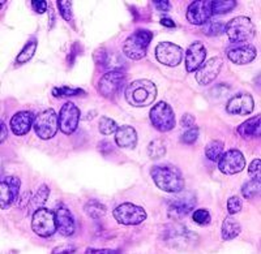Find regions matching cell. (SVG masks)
Masks as SVG:
<instances>
[{
	"instance_id": "obj_9",
	"label": "cell",
	"mask_w": 261,
	"mask_h": 254,
	"mask_svg": "<svg viewBox=\"0 0 261 254\" xmlns=\"http://www.w3.org/2000/svg\"><path fill=\"white\" fill-rule=\"evenodd\" d=\"M125 82V74L123 71H111L105 73L98 81V93L103 98L113 99Z\"/></svg>"
},
{
	"instance_id": "obj_25",
	"label": "cell",
	"mask_w": 261,
	"mask_h": 254,
	"mask_svg": "<svg viewBox=\"0 0 261 254\" xmlns=\"http://www.w3.org/2000/svg\"><path fill=\"white\" fill-rule=\"evenodd\" d=\"M242 227L241 223L238 222L237 219L231 218V216H226L225 220L222 223V228H221V236L225 241H230L234 240L241 235Z\"/></svg>"
},
{
	"instance_id": "obj_34",
	"label": "cell",
	"mask_w": 261,
	"mask_h": 254,
	"mask_svg": "<svg viewBox=\"0 0 261 254\" xmlns=\"http://www.w3.org/2000/svg\"><path fill=\"white\" fill-rule=\"evenodd\" d=\"M260 189H261L260 180H252V179H251L248 183H246L243 186H242V195H243L246 200H252V198H255L256 195H258Z\"/></svg>"
},
{
	"instance_id": "obj_48",
	"label": "cell",
	"mask_w": 261,
	"mask_h": 254,
	"mask_svg": "<svg viewBox=\"0 0 261 254\" xmlns=\"http://www.w3.org/2000/svg\"><path fill=\"white\" fill-rule=\"evenodd\" d=\"M6 139H7V127H6V123L2 120V134H0V142L4 144Z\"/></svg>"
},
{
	"instance_id": "obj_43",
	"label": "cell",
	"mask_w": 261,
	"mask_h": 254,
	"mask_svg": "<svg viewBox=\"0 0 261 254\" xmlns=\"http://www.w3.org/2000/svg\"><path fill=\"white\" fill-rule=\"evenodd\" d=\"M151 3L154 4V7L160 12H169L170 9H171V3H170L169 0H154Z\"/></svg>"
},
{
	"instance_id": "obj_23",
	"label": "cell",
	"mask_w": 261,
	"mask_h": 254,
	"mask_svg": "<svg viewBox=\"0 0 261 254\" xmlns=\"http://www.w3.org/2000/svg\"><path fill=\"white\" fill-rule=\"evenodd\" d=\"M115 142L119 148L135 149L137 145V132L130 125H122L115 132Z\"/></svg>"
},
{
	"instance_id": "obj_22",
	"label": "cell",
	"mask_w": 261,
	"mask_h": 254,
	"mask_svg": "<svg viewBox=\"0 0 261 254\" xmlns=\"http://www.w3.org/2000/svg\"><path fill=\"white\" fill-rule=\"evenodd\" d=\"M55 218H57L58 232L62 236L68 237L76 232V223H74L73 215L67 207H58L55 211Z\"/></svg>"
},
{
	"instance_id": "obj_2",
	"label": "cell",
	"mask_w": 261,
	"mask_h": 254,
	"mask_svg": "<svg viewBox=\"0 0 261 254\" xmlns=\"http://www.w3.org/2000/svg\"><path fill=\"white\" fill-rule=\"evenodd\" d=\"M124 97L127 103L132 107H148L157 98V86L154 82L145 78L136 80L125 88Z\"/></svg>"
},
{
	"instance_id": "obj_16",
	"label": "cell",
	"mask_w": 261,
	"mask_h": 254,
	"mask_svg": "<svg viewBox=\"0 0 261 254\" xmlns=\"http://www.w3.org/2000/svg\"><path fill=\"white\" fill-rule=\"evenodd\" d=\"M187 20L192 25H205L213 16L211 0H197L192 2L187 8Z\"/></svg>"
},
{
	"instance_id": "obj_4",
	"label": "cell",
	"mask_w": 261,
	"mask_h": 254,
	"mask_svg": "<svg viewBox=\"0 0 261 254\" xmlns=\"http://www.w3.org/2000/svg\"><path fill=\"white\" fill-rule=\"evenodd\" d=\"M225 33L232 43H247L256 36V27L252 20L247 16H238L226 24Z\"/></svg>"
},
{
	"instance_id": "obj_35",
	"label": "cell",
	"mask_w": 261,
	"mask_h": 254,
	"mask_svg": "<svg viewBox=\"0 0 261 254\" xmlns=\"http://www.w3.org/2000/svg\"><path fill=\"white\" fill-rule=\"evenodd\" d=\"M118 124H116L115 121L113 119L107 118V116H102L99 119V123H98V130L101 132L103 136H110V134L115 133L116 130H118Z\"/></svg>"
},
{
	"instance_id": "obj_46",
	"label": "cell",
	"mask_w": 261,
	"mask_h": 254,
	"mask_svg": "<svg viewBox=\"0 0 261 254\" xmlns=\"http://www.w3.org/2000/svg\"><path fill=\"white\" fill-rule=\"evenodd\" d=\"M74 251V248L73 246H60V248H55L53 250V253H73Z\"/></svg>"
},
{
	"instance_id": "obj_33",
	"label": "cell",
	"mask_w": 261,
	"mask_h": 254,
	"mask_svg": "<svg viewBox=\"0 0 261 254\" xmlns=\"http://www.w3.org/2000/svg\"><path fill=\"white\" fill-rule=\"evenodd\" d=\"M171 232L172 234H170L169 241H172V246H176L178 244L190 241V239H188L191 236L190 231L186 232V228L184 227H174L171 228Z\"/></svg>"
},
{
	"instance_id": "obj_28",
	"label": "cell",
	"mask_w": 261,
	"mask_h": 254,
	"mask_svg": "<svg viewBox=\"0 0 261 254\" xmlns=\"http://www.w3.org/2000/svg\"><path fill=\"white\" fill-rule=\"evenodd\" d=\"M223 151H225V144L222 141L214 139V141L209 142L205 148V157L208 158L211 162H218Z\"/></svg>"
},
{
	"instance_id": "obj_6",
	"label": "cell",
	"mask_w": 261,
	"mask_h": 254,
	"mask_svg": "<svg viewBox=\"0 0 261 254\" xmlns=\"http://www.w3.org/2000/svg\"><path fill=\"white\" fill-rule=\"evenodd\" d=\"M33 128L37 136L43 141L54 138L59 129V115L53 108L45 109L36 116Z\"/></svg>"
},
{
	"instance_id": "obj_14",
	"label": "cell",
	"mask_w": 261,
	"mask_h": 254,
	"mask_svg": "<svg viewBox=\"0 0 261 254\" xmlns=\"http://www.w3.org/2000/svg\"><path fill=\"white\" fill-rule=\"evenodd\" d=\"M20 186L21 181L16 176H6L2 180V183H0V206H2V210L8 209L17 202Z\"/></svg>"
},
{
	"instance_id": "obj_37",
	"label": "cell",
	"mask_w": 261,
	"mask_h": 254,
	"mask_svg": "<svg viewBox=\"0 0 261 254\" xmlns=\"http://www.w3.org/2000/svg\"><path fill=\"white\" fill-rule=\"evenodd\" d=\"M192 219L196 224L201 225V227L211 224L212 222L211 213H209L206 209H199V210H196V211H193Z\"/></svg>"
},
{
	"instance_id": "obj_36",
	"label": "cell",
	"mask_w": 261,
	"mask_h": 254,
	"mask_svg": "<svg viewBox=\"0 0 261 254\" xmlns=\"http://www.w3.org/2000/svg\"><path fill=\"white\" fill-rule=\"evenodd\" d=\"M225 22H221V21H218V22H212V21H208L204 25V33L208 37H217L225 33Z\"/></svg>"
},
{
	"instance_id": "obj_39",
	"label": "cell",
	"mask_w": 261,
	"mask_h": 254,
	"mask_svg": "<svg viewBox=\"0 0 261 254\" xmlns=\"http://www.w3.org/2000/svg\"><path fill=\"white\" fill-rule=\"evenodd\" d=\"M199 134H200L199 128L191 127V128H188V129L186 130L183 134H181L180 141L183 142V144H187V145H192V144H195V142L197 141V138H199Z\"/></svg>"
},
{
	"instance_id": "obj_30",
	"label": "cell",
	"mask_w": 261,
	"mask_h": 254,
	"mask_svg": "<svg viewBox=\"0 0 261 254\" xmlns=\"http://www.w3.org/2000/svg\"><path fill=\"white\" fill-rule=\"evenodd\" d=\"M237 7V0H216L212 2V13L213 16L225 15Z\"/></svg>"
},
{
	"instance_id": "obj_31",
	"label": "cell",
	"mask_w": 261,
	"mask_h": 254,
	"mask_svg": "<svg viewBox=\"0 0 261 254\" xmlns=\"http://www.w3.org/2000/svg\"><path fill=\"white\" fill-rule=\"evenodd\" d=\"M148 155L151 159H160L166 155V145L162 139H153L148 145Z\"/></svg>"
},
{
	"instance_id": "obj_26",
	"label": "cell",
	"mask_w": 261,
	"mask_h": 254,
	"mask_svg": "<svg viewBox=\"0 0 261 254\" xmlns=\"http://www.w3.org/2000/svg\"><path fill=\"white\" fill-rule=\"evenodd\" d=\"M48 195H50V188H48L46 184L39 186V189L37 190L36 194L33 195V198L29 200V206H28L29 211H33V213H34V211H37L38 209L43 207L45 202L48 200Z\"/></svg>"
},
{
	"instance_id": "obj_20",
	"label": "cell",
	"mask_w": 261,
	"mask_h": 254,
	"mask_svg": "<svg viewBox=\"0 0 261 254\" xmlns=\"http://www.w3.org/2000/svg\"><path fill=\"white\" fill-rule=\"evenodd\" d=\"M36 116L30 111H20L11 118V130L16 136H25L34 125Z\"/></svg>"
},
{
	"instance_id": "obj_44",
	"label": "cell",
	"mask_w": 261,
	"mask_h": 254,
	"mask_svg": "<svg viewBox=\"0 0 261 254\" xmlns=\"http://www.w3.org/2000/svg\"><path fill=\"white\" fill-rule=\"evenodd\" d=\"M195 116L191 115V114H184L183 116H181V120H180V124L183 128H191L195 125Z\"/></svg>"
},
{
	"instance_id": "obj_11",
	"label": "cell",
	"mask_w": 261,
	"mask_h": 254,
	"mask_svg": "<svg viewBox=\"0 0 261 254\" xmlns=\"http://www.w3.org/2000/svg\"><path fill=\"white\" fill-rule=\"evenodd\" d=\"M155 58L162 65L174 68L183 60V48L172 42H161L155 47Z\"/></svg>"
},
{
	"instance_id": "obj_17",
	"label": "cell",
	"mask_w": 261,
	"mask_h": 254,
	"mask_svg": "<svg viewBox=\"0 0 261 254\" xmlns=\"http://www.w3.org/2000/svg\"><path fill=\"white\" fill-rule=\"evenodd\" d=\"M223 60L220 57H214L212 59L206 60L204 64L196 71V81L201 86H206L209 83L213 82L216 80L218 74H220L221 69H222Z\"/></svg>"
},
{
	"instance_id": "obj_42",
	"label": "cell",
	"mask_w": 261,
	"mask_h": 254,
	"mask_svg": "<svg viewBox=\"0 0 261 254\" xmlns=\"http://www.w3.org/2000/svg\"><path fill=\"white\" fill-rule=\"evenodd\" d=\"M32 7H33V9H34V11L38 13V15L45 13L46 11L48 9V4H47V2H46V0H33Z\"/></svg>"
},
{
	"instance_id": "obj_47",
	"label": "cell",
	"mask_w": 261,
	"mask_h": 254,
	"mask_svg": "<svg viewBox=\"0 0 261 254\" xmlns=\"http://www.w3.org/2000/svg\"><path fill=\"white\" fill-rule=\"evenodd\" d=\"M161 25H162V26H165V27H175L176 26L175 22H174V21H172L171 18H169V17L161 18Z\"/></svg>"
},
{
	"instance_id": "obj_21",
	"label": "cell",
	"mask_w": 261,
	"mask_h": 254,
	"mask_svg": "<svg viewBox=\"0 0 261 254\" xmlns=\"http://www.w3.org/2000/svg\"><path fill=\"white\" fill-rule=\"evenodd\" d=\"M257 57V50L253 45L244 43V45L237 46L227 52V58L230 62L237 65H246L252 63Z\"/></svg>"
},
{
	"instance_id": "obj_29",
	"label": "cell",
	"mask_w": 261,
	"mask_h": 254,
	"mask_svg": "<svg viewBox=\"0 0 261 254\" xmlns=\"http://www.w3.org/2000/svg\"><path fill=\"white\" fill-rule=\"evenodd\" d=\"M37 46H38L37 39H30L27 45L24 46V48L21 50V52L18 53L17 58H16V64L21 65L29 62V60L34 57V53H36Z\"/></svg>"
},
{
	"instance_id": "obj_1",
	"label": "cell",
	"mask_w": 261,
	"mask_h": 254,
	"mask_svg": "<svg viewBox=\"0 0 261 254\" xmlns=\"http://www.w3.org/2000/svg\"><path fill=\"white\" fill-rule=\"evenodd\" d=\"M150 176L155 185L166 193H179L184 189V178L176 167L157 164L150 168Z\"/></svg>"
},
{
	"instance_id": "obj_27",
	"label": "cell",
	"mask_w": 261,
	"mask_h": 254,
	"mask_svg": "<svg viewBox=\"0 0 261 254\" xmlns=\"http://www.w3.org/2000/svg\"><path fill=\"white\" fill-rule=\"evenodd\" d=\"M84 211H85L86 215L90 216L92 219H101L106 215L107 207L102 202L90 200V201L84 205Z\"/></svg>"
},
{
	"instance_id": "obj_7",
	"label": "cell",
	"mask_w": 261,
	"mask_h": 254,
	"mask_svg": "<svg viewBox=\"0 0 261 254\" xmlns=\"http://www.w3.org/2000/svg\"><path fill=\"white\" fill-rule=\"evenodd\" d=\"M32 230L39 237H51L58 231L55 213L46 207H41L33 213Z\"/></svg>"
},
{
	"instance_id": "obj_12",
	"label": "cell",
	"mask_w": 261,
	"mask_h": 254,
	"mask_svg": "<svg viewBox=\"0 0 261 254\" xmlns=\"http://www.w3.org/2000/svg\"><path fill=\"white\" fill-rule=\"evenodd\" d=\"M81 112L73 102H65L59 112V129L64 134H72L76 132L80 123Z\"/></svg>"
},
{
	"instance_id": "obj_32",
	"label": "cell",
	"mask_w": 261,
	"mask_h": 254,
	"mask_svg": "<svg viewBox=\"0 0 261 254\" xmlns=\"http://www.w3.org/2000/svg\"><path fill=\"white\" fill-rule=\"evenodd\" d=\"M53 95L55 98H65V97H79V95H86L83 89L79 88H71V86H58L53 89Z\"/></svg>"
},
{
	"instance_id": "obj_24",
	"label": "cell",
	"mask_w": 261,
	"mask_h": 254,
	"mask_svg": "<svg viewBox=\"0 0 261 254\" xmlns=\"http://www.w3.org/2000/svg\"><path fill=\"white\" fill-rule=\"evenodd\" d=\"M237 132L238 134L244 139L258 138L261 133L260 115L248 119V120H246L244 123H242V124L237 128Z\"/></svg>"
},
{
	"instance_id": "obj_10",
	"label": "cell",
	"mask_w": 261,
	"mask_h": 254,
	"mask_svg": "<svg viewBox=\"0 0 261 254\" xmlns=\"http://www.w3.org/2000/svg\"><path fill=\"white\" fill-rule=\"evenodd\" d=\"M217 163H218V170L225 175L239 174L246 168V158L243 153L238 149L223 151Z\"/></svg>"
},
{
	"instance_id": "obj_18",
	"label": "cell",
	"mask_w": 261,
	"mask_h": 254,
	"mask_svg": "<svg viewBox=\"0 0 261 254\" xmlns=\"http://www.w3.org/2000/svg\"><path fill=\"white\" fill-rule=\"evenodd\" d=\"M93 59L97 65H99L101 68L107 69L109 72L111 71H122L124 68V60L119 53L109 51L106 48L101 47L97 48L93 53Z\"/></svg>"
},
{
	"instance_id": "obj_13",
	"label": "cell",
	"mask_w": 261,
	"mask_h": 254,
	"mask_svg": "<svg viewBox=\"0 0 261 254\" xmlns=\"http://www.w3.org/2000/svg\"><path fill=\"white\" fill-rule=\"evenodd\" d=\"M195 206V195H192L191 193H186V194L170 200L167 204V215L174 220H179V219L187 216Z\"/></svg>"
},
{
	"instance_id": "obj_40",
	"label": "cell",
	"mask_w": 261,
	"mask_h": 254,
	"mask_svg": "<svg viewBox=\"0 0 261 254\" xmlns=\"http://www.w3.org/2000/svg\"><path fill=\"white\" fill-rule=\"evenodd\" d=\"M242 207H243V202H242L241 197H238V195H232V197L228 198L227 211L230 215H235V214L241 213Z\"/></svg>"
},
{
	"instance_id": "obj_38",
	"label": "cell",
	"mask_w": 261,
	"mask_h": 254,
	"mask_svg": "<svg viewBox=\"0 0 261 254\" xmlns=\"http://www.w3.org/2000/svg\"><path fill=\"white\" fill-rule=\"evenodd\" d=\"M57 6H58V9H59L60 16H62L67 22H73L71 2H68V0H58Z\"/></svg>"
},
{
	"instance_id": "obj_8",
	"label": "cell",
	"mask_w": 261,
	"mask_h": 254,
	"mask_svg": "<svg viewBox=\"0 0 261 254\" xmlns=\"http://www.w3.org/2000/svg\"><path fill=\"white\" fill-rule=\"evenodd\" d=\"M113 215L119 224L123 225H139L146 219V211L141 206L124 202L116 206L113 211Z\"/></svg>"
},
{
	"instance_id": "obj_41",
	"label": "cell",
	"mask_w": 261,
	"mask_h": 254,
	"mask_svg": "<svg viewBox=\"0 0 261 254\" xmlns=\"http://www.w3.org/2000/svg\"><path fill=\"white\" fill-rule=\"evenodd\" d=\"M248 175L252 180H260L261 179V162L260 159H253L248 167Z\"/></svg>"
},
{
	"instance_id": "obj_15",
	"label": "cell",
	"mask_w": 261,
	"mask_h": 254,
	"mask_svg": "<svg viewBox=\"0 0 261 254\" xmlns=\"http://www.w3.org/2000/svg\"><path fill=\"white\" fill-rule=\"evenodd\" d=\"M255 109V101L249 93H238L234 97L228 99L226 103V112L230 115L246 116L253 112Z\"/></svg>"
},
{
	"instance_id": "obj_19",
	"label": "cell",
	"mask_w": 261,
	"mask_h": 254,
	"mask_svg": "<svg viewBox=\"0 0 261 254\" xmlns=\"http://www.w3.org/2000/svg\"><path fill=\"white\" fill-rule=\"evenodd\" d=\"M205 59H206V48H205L204 43L200 41L193 42L186 51V58H184L186 71L188 73L196 72L204 64Z\"/></svg>"
},
{
	"instance_id": "obj_45",
	"label": "cell",
	"mask_w": 261,
	"mask_h": 254,
	"mask_svg": "<svg viewBox=\"0 0 261 254\" xmlns=\"http://www.w3.org/2000/svg\"><path fill=\"white\" fill-rule=\"evenodd\" d=\"M86 253H119L118 250H114V249H86Z\"/></svg>"
},
{
	"instance_id": "obj_3",
	"label": "cell",
	"mask_w": 261,
	"mask_h": 254,
	"mask_svg": "<svg viewBox=\"0 0 261 254\" xmlns=\"http://www.w3.org/2000/svg\"><path fill=\"white\" fill-rule=\"evenodd\" d=\"M153 39V33L146 29H137L123 43V53L130 60L145 58L148 47Z\"/></svg>"
},
{
	"instance_id": "obj_5",
	"label": "cell",
	"mask_w": 261,
	"mask_h": 254,
	"mask_svg": "<svg viewBox=\"0 0 261 254\" xmlns=\"http://www.w3.org/2000/svg\"><path fill=\"white\" fill-rule=\"evenodd\" d=\"M149 119H150L151 125L162 133H166L175 128L176 120L174 109L166 102H158L157 104L151 107L149 112Z\"/></svg>"
}]
</instances>
